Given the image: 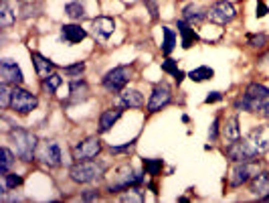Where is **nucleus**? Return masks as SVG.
I'll use <instances>...</instances> for the list:
<instances>
[{
    "label": "nucleus",
    "mask_w": 269,
    "mask_h": 203,
    "mask_svg": "<svg viewBox=\"0 0 269 203\" xmlns=\"http://www.w3.org/2000/svg\"><path fill=\"white\" fill-rule=\"evenodd\" d=\"M105 173V165L101 163H95V161H77L75 167H71L69 171V177L75 181V183H91V181H97L101 179Z\"/></svg>",
    "instance_id": "obj_1"
},
{
    "label": "nucleus",
    "mask_w": 269,
    "mask_h": 203,
    "mask_svg": "<svg viewBox=\"0 0 269 203\" xmlns=\"http://www.w3.org/2000/svg\"><path fill=\"white\" fill-rule=\"evenodd\" d=\"M11 140H13L15 148H17V155L21 159H25V161L35 159V152H37V138H35V134H31V132H27L23 128H17V130L11 132Z\"/></svg>",
    "instance_id": "obj_2"
},
{
    "label": "nucleus",
    "mask_w": 269,
    "mask_h": 203,
    "mask_svg": "<svg viewBox=\"0 0 269 203\" xmlns=\"http://www.w3.org/2000/svg\"><path fill=\"white\" fill-rule=\"evenodd\" d=\"M257 155L261 152L255 148V144L251 140H235L227 146V157L233 161V163H251Z\"/></svg>",
    "instance_id": "obj_3"
},
{
    "label": "nucleus",
    "mask_w": 269,
    "mask_h": 203,
    "mask_svg": "<svg viewBox=\"0 0 269 203\" xmlns=\"http://www.w3.org/2000/svg\"><path fill=\"white\" fill-rule=\"evenodd\" d=\"M142 173H136L130 165H124L120 169H116V179L114 183L110 185V193H120L124 189H130L134 185H140L142 183Z\"/></svg>",
    "instance_id": "obj_4"
},
{
    "label": "nucleus",
    "mask_w": 269,
    "mask_h": 203,
    "mask_svg": "<svg viewBox=\"0 0 269 203\" xmlns=\"http://www.w3.org/2000/svg\"><path fill=\"white\" fill-rule=\"evenodd\" d=\"M132 79V69L126 67V65H120V67H114L112 71H107L105 77H103V87L107 91H122L126 87V83Z\"/></svg>",
    "instance_id": "obj_5"
},
{
    "label": "nucleus",
    "mask_w": 269,
    "mask_h": 203,
    "mask_svg": "<svg viewBox=\"0 0 269 203\" xmlns=\"http://www.w3.org/2000/svg\"><path fill=\"white\" fill-rule=\"evenodd\" d=\"M37 104H39V99H37L35 93H31V91H27V89H23V87H15V89H13L11 108L17 110L19 114H29V112H33V110L37 108Z\"/></svg>",
    "instance_id": "obj_6"
},
{
    "label": "nucleus",
    "mask_w": 269,
    "mask_h": 203,
    "mask_svg": "<svg viewBox=\"0 0 269 203\" xmlns=\"http://www.w3.org/2000/svg\"><path fill=\"white\" fill-rule=\"evenodd\" d=\"M235 17H237V11H235V7L231 3H227V0H219V3H214L206 11V19H210L212 23H217V25H227Z\"/></svg>",
    "instance_id": "obj_7"
},
{
    "label": "nucleus",
    "mask_w": 269,
    "mask_h": 203,
    "mask_svg": "<svg viewBox=\"0 0 269 203\" xmlns=\"http://www.w3.org/2000/svg\"><path fill=\"white\" fill-rule=\"evenodd\" d=\"M99 150H101V140L97 136H89L73 146V157L77 161H89L99 155Z\"/></svg>",
    "instance_id": "obj_8"
},
{
    "label": "nucleus",
    "mask_w": 269,
    "mask_h": 203,
    "mask_svg": "<svg viewBox=\"0 0 269 203\" xmlns=\"http://www.w3.org/2000/svg\"><path fill=\"white\" fill-rule=\"evenodd\" d=\"M170 102H172V91H170V87H168L166 83H158V85L154 87L150 99H148V112H152V114H154V112H160L162 108H166Z\"/></svg>",
    "instance_id": "obj_9"
},
{
    "label": "nucleus",
    "mask_w": 269,
    "mask_h": 203,
    "mask_svg": "<svg viewBox=\"0 0 269 203\" xmlns=\"http://www.w3.org/2000/svg\"><path fill=\"white\" fill-rule=\"evenodd\" d=\"M39 159L49 167H59L63 163V155H61L59 144L55 140H45L39 148Z\"/></svg>",
    "instance_id": "obj_10"
},
{
    "label": "nucleus",
    "mask_w": 269,
    "mask_h": 203,
    "mask_svg": "<svg viewBox=\"0 0 269 203\" xmlns=\"http://www.w3.org/2000/svg\"><path fill=\"white\" fill-rule=\"evenodd\" d=\"M259 171H257V167H253V165H249V163H237L235 167H233V171H231V187H241L243 183H247L251 177H255Z\"/></svg>",
    "instance_id": "obj_11"
},
{
    "label": "nucleus",
    "mask_w": 269,
    "mask_h": 203,
    "mask_svg": "<svg viewBox=\"0 0 269 203\" xmlns=\"http://www.w3.org/2000/svg\"><path fill=\"white\" fill-rule=\"evenodd\" d=\"M0 75H3V81L15 83V85H19V83L25 81L23 69L13 59H3V61H0Z\"/></svg>",
    "instance_id": "obj_12"
},
{
    "label": "nucleus",
    "mask_w": 269,
    "mask_h": 203,
    "mask_svg": "<svg viewBox=\"0 0 269 203\" xmlns=\"http://www.w3.org/2000/svg\"><path fill=\"white\" fill-rule=\"evenodd\" d=\"M91 27H93V35L99 41H107V39L114 35V31H116V23L110 17H97V19H93V25Z\"/></svg>",
    "instance_id": "obj_13"
},
{
    "label": "nucleus",
    "mask_w": 269,
    "mask_h": 203,
    "mask_svg": "<svg viewBox=\"0 0 269 203\" xmlns=\"http://www.w3.org/2000/svg\"><path fill=\"white\" fill-rule=\"evenodd\" d=\"M249 140L255 144V148L261 152H267L269 150V126H257L251 134H249Z\"/></svg>",
    "instance_id": "obj_14"
},
{
    "label": "nucleus",
    "mask_w": 269,
    "mask_h": 203,
    "mask_svg": "<svg viewBox=\"0 0 269 203\" xmlns=\"http://www.w3.org/2000/svg\"><path fill=\"white\" fill-rule=\"evenodd\" d=\"M118 104L122 108H142L144 106V95L138 89H124Z\"/></svg>",
    "instance_id": "obj_15"
},
{
    "label": "nucleus",
    "mask_w": 269,
    "mask_h": 203,
    "mask_svg": "<svg viewBox=\"0 0 269 203\" xmlns=\"http://www.w3.org/2000/svg\"><path fill=\"white\" fill-rule=\"evenodd\" d=\"M33 63H35V69H37V75L41 79L49 77L53 73V69H55V65H53V61H49L47 57H43L41 53H37V51H33Z\"/></svg>",
    "instance_id": "obj_16"
},
{
    "label": "nucleus",
    "mask_w": 269,
    "mask_h": 203,
    "mask_svg": "<svg viewBox=\"0 0 269 203\" xmlns=\"http://www.w3.org/2000/svg\"><path fill=\"white\" fill-rule=\"evenodd\" d=\"M206 19V11L200 9L198 5H188L182 11V21H186L188 25H200Z\"/></svg>",
    "instance_id": "obj_17"
},
{
    "label": "nucleus",
    "mask_w": 269,
    "mask_h": 203,
    "mask_svg": "<svg viewBox=\"0 0 269 203\" xmlns=\"http://www.w3.org/2000/svg\"><path fill=\"white\" fill-rule=\"evenodd\" d=\"M178 33H180V37H182V47H184V49H190V47L198 41V35L194 33L192 25H188L186 21H178Z\"/></svg>",
    "instance_id": "obj_18"
},
{
    "label": "nucleus",
    "mask_w": 269,
    "mask_h": 203,
    "mask_svg": "<svg viewBox=\"0 0 269 203\" xmlns=\"http://www.w3.org/2000/svg\"><path fill=\"white\" fill-rule=\"evenodd\" d=\"M61 35H63V39H65L67 43H71V45L81 43V41L87 37V33H85L81 27H77V25H65V27L61 29Z\"/></svg>",
    "instance_id": "obj_19"
},
{
    "label": "nucleus",
    "mask_w": 269,
    "mask_h": 203,
    "mask_svg": "<svg viewBox=\"0 0 269 203\" xmlns=\"http://www.w3.org/2000/svg\"><path fill=\"white\" fill-rule=\"evenodd\" d=\"M120 116H122V110H118V108L101 112V116H99V132H107L120 120Z\"/></svg>",
    "instance_id": "obj_20"
},
{
    "label": "nucleus",
    "mask_w": 269,
    "mask_h": 203,
    "mask_svg": "<svg viewBox=\"0 0 269 203\" xmlns=\"http://www.w3.org/2000/svg\"><path fill=\"white\" fill-rule=\"evenodd\" d=\"M89 97V85H87V81L85 79H75L73 83H71V102H83V99H87Z\"/></svg>",
    "instance_id": "obj_21"
},
{
    "label": "nucleus",
    "mask_w": 269,
    "mask_h": 203,
    "mask_svg": "<svg viewBox=\"0 0 269 203\" xmlns=\"http://www.w3.org/2000/svg\"><path fill=\"white\" fill-rule=\"evenodd\" d=\"M251 191H253L255 195H259V197H263V195L269 193V173H267V171L255 175V179H253V183H251Z\"/></svg>",
    "instance_id": "obj_22"
},
{
    "label": "nucleus",
    "mask_w": 269,
    "mask_h": 203,
    "mask_svg": "<svg viewBox=\"0 0 269 203\" xmlns=\"http://www.w3.org/2000/svg\"><path fill=\"white\" fill-rule=\"evenodd\" d=\"M223 138L227 140V144H231V142H235V140H239V138H241L237 118H231V120H227V122H225V126H223Z\"/></svg>",
    "instance_id": "obj_23"
},
{
    "label": "nucleus",
    "mask_w": 269,
    "mask_h": 203,
    "mask_svg": "<svg viewBox=\"0 0 269 203\" xmlns=\"http://www.w3.org/2000/svg\"><path fill=\"white\" fill-rule=\"evenodd\" d=\"M15 21H17V13H13L11 5L5 0L3 7H0V25H3L5 29H9V27H13V25H15Z\"/></svg>",
    "instance_id": "obj_24"
},
{
    "label": "nucleus",
    "mask_w": 269,
    "mask_h": 203,
    "mask_svg": "<svg viewBox=\"0 0 269 203\" xmlns=\"http://www.w3.org/2000/svg\"><path fill=\"white\" fill-rule=\"evenodd\" d=\"M212 75H214V71H212L210 67H206V65H200V67H196V69H192V71L188 73V77H190L194 83L208 81V79H212Z\"/></svg>",
    "instance_id": "obj_25"
},
{
    "label": "nucleus",
    "mask_w": 269,
    "mask_h": 203,
    "mask_svg": "<svg viewBox=\"0 0 269 203\" xmlns=\"http://www.w3.org/2000/svg\"><path fill=\"white\" fill-rule=\"evenodd\" d=\"M162 35H164V43H162V53L164 55H170L174 51V45H176V35L172 29L168 27H162Z\"/></svg>",
    "instance_id": "obj_26"
},
{
    "label": "nucleus",
    "mask_w": 269,
    "mask_h": 203,
    "mask_svg": "<svg viewBox=\"0 0 269 203\" xmlns=\"http://www.w3.org/2000/svg\"><path fill=\"white\" fill-rule=\"evenodd\" d=\"M65 15L73 21H81V19H85V9L81 3H69V5H65Z\"/></svg>",
    "instance_id": "obj_27"
},
{
    "label": "nucleus",
    "mask_w": 269,
    "mask_h": 203,
    "mask_svg": "<svg viewBox=\"0 0 269 203\" xmlns=\"http://www.w3.org/2000/svg\"><path fill=\"white\" fill-rule=\"evenodd\" d=\"M59 85H61V75L59 73H51L49 77L43 79V87H45L47 93H55Z\"/></svg>",
    "instance_id": "obj_28"
},
{
    "label": "nucleus",
    "mask_w": 269,
    "mask_h": 203,
    "mask_svg": "<svg viewBox=\"0 0 269 203\" xmlns=\"http://www.w3.org/2000/svg\"><path fill=\"white\" fill-rule=\"evenodd\" d=\"M9 85L11 83H7V81L0 83V106H3L5 110L11 108V102H13V89Z\"/></svg>",
    "instance_id": "obj_29"
},
{
    "label": "nucleus",
    "mask_w": 269,
    "mask_h": 203,
    "mask_svg": "<svg viewBox=\"0 0 269 203\" xmlns=\"http://www.w3.org/2000/svg\"><path fill=\"white\" fill-rule=\"evenodd\" d=\"M23 183V177L15 175V173H7L3 175V193H7L9 189H17Z\"/></svg>",
    "instance_id": "obj_30"
},
{
    "label": "nucleus",
    "mask_w": 269,
    "mask_h": 203,
    "mask_svg": "<svg viewBox=\"0 0 269 203\" xmlns=\"http://www.w3.org/2000/svg\"><path fill=\"white\" fill-rule=\"evenodd\" d=\"M0 155H3V161H0V175H7L9 169H11V165L15 163V157H13V152H11L7 146H3Z\"/></svg>",
    "instance_id": "obj_31"
},
{
    "label": "nucleus",
    "mask_w": 269,
    "mask_h": 203,
    "mask_svg": "<svg viewBox=\"0 0 269 203\" xmlns=\"http://www.w3.org/2000/svg\"><path fill=\"white\" fill-rule=\"evenodd\" d=\"M144 169L148 171V175H158L162 169V159H144Z\"/></svg>",
    "instance_id": "obj_32"
},
{
    "label": "nucleus",
    "mask_w": 269,
    "mask_h": 203,
    "mask_svg": "<svg viewBox=\"0 0 269 203\" xmlns=\"http://www.w3.org/2000/svg\"><path fill=\"white\" fill-rule=\"evenodd\" d=\"M247 95H251V97H267L269 95V89L265 87V85H259V83H251L249 87H247V91H245Z\"/></svg>",
    "instance_id": "obj_33"
},
{
    "label": "nucleus",
    "mask_w": 269,
    "mask_h": 203,
    "mask_svg": "<svg viewBox=\"0 0 269 203\" xmlns=\"http://www.w3.org/2000/svg\"><path fill=\"white\" fill-rule=\"evenodd\" d=\"M63 71H65V75H71V77L81 75V73L85 71V63H83V61H77V63H73V65L63 67Z\"/></svg>",
    "instance_id": "obj_34"
},
{
    "label": "nucleus",
    "mask_w": 269,
    "mask_h": 203,
    "mask_svg": "<svg viewBox=\"0 0 269 203\" xmlns=\"http://www.w3.org/2000/svg\"><path fill=\"white\" fill-rule=\"evenodd\" d=\"M162 71H166V73H170L172 77H176V73H178L180 69L176 67V61H174V59H166V61L162 63Z\"/></svg>",
    "instance_id": "obj_35"
},
{
    "label": "nucleus",
    "mask_w": 269,
    "mask_h": 203,
    "mask_svg": "<svg viewBox=\"0 0 269 203\" xmlns=\"http://www.w3.org/2000/svg\"><path fill=\"white\" fill-rule=\"evenodd\" d=\"M142 199H144L142 191L140 189H132V187H130V193L122 195V201H142Z\"/></svg>",
    "instance_id": "obj_36"
},
{
    "label": "nucleus",
    "mask_w": 269,
    "mask_h": 203,
    "mask_svg": "<svg viewBox=\"0 0 269 203\" xmlns=\"http://www.w3.org/2000/svg\"><path fill=\"white\" fill-rule=\"evenodd\" d=\"M217 136H219V118H214L212 124H210V128H208V140L210 142L217 140Z\"/></svg>",
    "instance_id": "obj_37"
},
{
    "label": "nucleus",
    "mask_w": 269,
    "mask_h": 203,
    "mask_svg": "<svg viewBox=\"0 0 269 203\" xmlns=\"http://www.w3.org/2000/svg\"><path fill=\"white\" fill-rule=\"evenodd\" d=\"M265 41H267V37H265V35H255V37H251V39H249V45H251V47H263V45H265Z\"/></svg>",
    "instance_id": "obj_38"
},
{
    "label": "nucleus",
    "mask_w": 269,
    "mask_h": 203,
    "mask_svg": "<svg viewBox=\"0 0 269 203\" xmlns=\"http://www.w3.org/2000/svg\"><path fill=\"white\" fill-rule=\"evenodd\" d=\"M144 5L150 9L152 19H158V5H156V0H144Z\"/></svg>",
    "instance_id": "obj_39"
},
{
    "label": "nucleus",
    "mask_w": 269,
    "mask_h": 203,
    "mask_svg": "<svg viewBox=\"0 0 269 203\" xmlns=\"http://www.w3.org/2000/svg\"><path fill=\"white\" fill-rule=\"evenodd\" d=\"M130 148H134V142H128V144H124V146H112L110 150L114 152V155H120V152H126V150H130Z\"/></svg>",
    "instance_id": "obj_40"
},
{
    "label": "nucleus",
    "mask_w": 269,
    "mask_h": 203,
    "mask_svg": "<svg viewBox=\"0 0 269 203\" xmlns=\"http://www.w3.org/2000/svg\"><path fill=\"white\" fill-rule=\"evenodd\" d=\"M267 13H269L267 5L263 3V0H259V3H257V17H259V19H263V17H265Z\"/></svg>",
    "instance_id": "obj_41"
},
{
    "label": "nucleus",
    "mask_w": 269,
    "mask_h": 203,
    "mask_svg": "<svg viewBox=\"0 0 269 203\" xmlns=\"http://www.w3.org/2000/svg\"><path fill=\"white\" fill-rule=\"evenodd\" d=\"M223 99V93H219V91H212V93H208L206 95V104H212V102H221Z\"/></svg>",
    "instance_id": "obj_42"
},
{
    "label": "nucleus",
    "mask_w": 269,
    "mask_h": 203,
    "mask_svg": "<svg viewBox=\"0 0 269 203\" xmlns=\"http://www.w3.org/2000/svg\"><path fill=\"white\" fill-rule=\"evenodd\" d=\"M261 116L269 118V95H267V97H263V114H261Z\"/></svg>",
    "instance_id": "obj_43"
},
{
    "label": "nucleus",
    "mask_w": 269,
    "mask_h": 203,
    "mask_svg": "<svg viewBox=\"0 0 269 203\" xmlns=\"http://www.w3.org/2000/svg\"><path fill=\"white\" fill-rule=\"evenodd\" d=\"M95 197H99V195H97V191H87V193H83V199H85V201L95 199Z\"/></svg>",
    "instance_id": "obj_44"
},
{
    "label": "nucleus",
    "mask_w": 269,
    "mask_h": 203,
    "mask_svg": "<svg viewBox=\"0 0 269 203\" xmlns=\"http://www.w3.org/2000/svg\"><path fill=\"white\" fill-rule=\"evenodd\" d=\"M174 79H176V81H178V83H180V81H182V79H184V73H182V71H178V73H176V77H174Z\"/></svg>",
    "instance_id": "obj_45"
},
{
    "label": "nucleus",
    "mask_w": 269,
    "mask_h": 203,
    "mask_svg": "<svg viewBox=\"0 0 269 203\" xmlns=\"http://www.w3.org/2000/svg\"><path fill=\"white\" fill-rule=\"evenodd\" d=\"M261 199H263V201H267V203H269V193H267V195H263V197H261Z\"/></svg>",
    "instance_id": "obj_46"
}]
</instances>
